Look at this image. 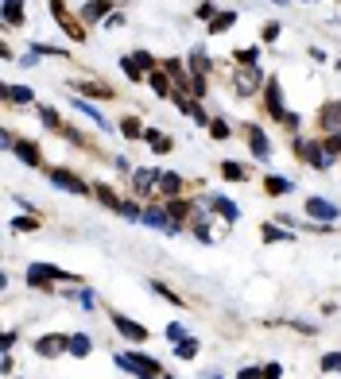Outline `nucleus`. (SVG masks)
I'll return each instance as SVG.
<instances>
[{"label": "nucleus", "instance_id": "20e7f679", "mask_svg": "<svg viewBox=\"0 0 341 379\" xmlns=\"http://www.w3.org/2000/svg\"><path fill=\"white\" fill-rule=\"evenodd\" d=\"M264 70L260 66H241L233 74V89H237V97H256V93H264Z\"/></svg>", "mask_w": 341, "mask_h": 379}, {"label": "nucleus", "instance_id": "4d7b16f0", "mask_svg": "<svg viewBox=\"0 0 341 379\" xmlns=\"http://www.w3.org/2000/svg\"><path fill=\"white\" fill-rule=\"evenodd\" d=\"M0 144H4V147H8V151H16V144H20V139H16V136H12V132H4V136H0Z\"/></svg>", "mask_w": 341, "mask_h": 379}, {"label": "nucleus", "instance_id": "e433bc0d", "mask_svg": "<svg viewBox=\"0 0 341 379\" xmlns=\"http://www.w3.org/2000/svg\"><path fill=\"white\" fill-rule=\"evenodd\" d=\"M175 356H178V360H194V356H198V340H194V337H183V340L175 344Z\"/></svg>", "mask_w": 341, "mask_h": 379}, {"label": "nucleus", "instance_id": "c85d7f7f", "mask_svg": "<svg viewBox=\"0 0 341 379\" xmlns=\"http://www.w3.org/2000/svg\"><path fill=\"white\" fill-rule=\"evenodd\" d=\"M214 70V62H210V55H205L202 47L190 50V74H210Z\"/></svg>", "mask_w": 341, "mask_h": 379}, {"label": "nucleus", "instance_id": "6e6d98bb", "mask_svg": "<svg viewBox=\"0 0 341 379\" xmlns=\"http://www.w3.org/2000/svg\"><path fill=\"white\" fill-rule=\"evenodd\" d=\"M260 376H264L260 368H241V371H237V379H260Z\"/></svg>", "mask_w": 341, "mask_h": 379}, {"label": "nucleus", "instance_id": "4468645a", "mask_svg": "<svg viewBox=\"0 0 341 379\" xmlns=\"http://www.w3.org/2000/svg\"><path fill=\"white\" fill-rule=\"evenodd\" d=\"M318 128H326V136H330V132H341V101H326V105H322Z\"/></svg>", "mask_w": 341, "mask_h": 379}, {"label": "nucleus", "instance_id": "412c9836", "mask_svg": "<svg viewBox=\"0 0 341 379\" xmlns=\"http://www.w3.org/2000/svg\"><path fill=\"white\" fill-rule=\"evenodd\" d=\"M291 190H295L291 178H283V175H268V178H264V194L283 197V194H291Z\"/></svg>", "mask_w": 341, "mask_h": 379}, {"label": "nucleus", "instance_id": "b1692460", "mask_svg": "<svg viewBox=\"0 0 341 379\" xmlns=\"http://www.w3.org/2000/svg\"><path fill=\"white\" fill-rule=\"evenodd\" d=\"M4 101L8 105H31L35 101V89L31 86H4Z\"/></svg>", "mask_w": 341, "mask_h": 379}, {"label": "nucleus", "instance_id": "f257e3e1", "mask_svg": "<svg viewBox=\"0 0 341 379\" xmlns=\"http://www.w3.org/2000/svg\"><path fill=\"white\" fill-rule=\"evenodd\" d=\"M113 364H117L120 371H128V376H136V379H163V364H159L156 356H144V352H117Z\"/></svg>", "mask_w": 341, "mask_h": 379}, {"label": "nucleus", "instance_id": "a19ab883", "mask_svg": "<svg viewBox=\"0 0 341 379\" xmlns=\"http://www.w3.org/2000/svg\"><path fill=\"white\" fill-rule=\"evenodd\" d=\"M190 93H194L198 101L210 97V86H205V74H190Z\"/></svg>", "mask_w": 341, "mask_h": 379}, {"label": "nucleus", "instance_id": "13d9d810", "mask_svg": "<svg viewBox=\"0 0 341 379\" xmlns=\"http://www.w3.org/2000/svg\"><path fill=\"white\" fill-rule=\"evenodd\" d=\"M113 166H117L120 175H132V166H128V159H125V155H120V159H113Z\"/></svg>", "mask_w": 341, "mask_h": 379}, {"label": "nucleus", "instance_id": "09e8293b", "mask_svg": "<svg viewBox=\"0 0 341 379\" xmlns=\"http://www.w3.org/2000/svg\"><path fill=\"white\" fill-rule=\"evenodd\" d=\"M194 16H198V20H205V23H210V20H214V16H217V4H210V0H202V4H198V8H194Z\"/></svg>", "mask_w": 341, "mask_h": 379}, {"label": "nucleus", "instance_id": "c756f323", "mask_svg": "<svg viewBox=\"0 0 341 379\" xmlns=\"http://www.w3.org/2000/svg\"><path fill=\"white\" fill-rule=\"evenodd\" d=\"M144 132H147V128L140 124L136 117H120V136H125V139H144Z\"/></svg>", "mask_w": 341, "mask_h": 379}, {"label": "nucleus", "instance_id": "7ed1b4c3", "mask_svg": "<svg viewBox=\"0 0 341 379\" xmlns=\"http://www.w3.org/2000/svg\"><path fill=\"white\" fill-rule=\"evenodd\" d=\"M291 147H295V155H299V163H306V166H314V171H330L333 166V159L326 155V147H322V139H302V136H295L291 139Z\"/></svg>", "mask_w": 341, "mask_h": 379}, {"label": "nucleus", "instance_id": "dca6fc26", "mask_svg": "<svg viewBox=\"0 0 341 379\" xmlns=\"http://www.w3.org/2000/svg\"><path fill=\"white\" fill-rule=\"evenodd\" d=\"M147 86H151V93H156V97H167V101L175 97V81H171V78L163 74V66L147 74Z\"/></svg>", "mask_w": 341, "mask_h": 379}, {"label": "nucleus", "instance_id": "f704fd0d", "mask_svg": "<svg viewBox=\"0 0 341 379\" xmlns=\"http://www.w3.org/2000/svg\"><path fill=\"white\" fill-rule=\"evenodd\" d=\"M74 108H78V113H86V117L93 120V124H98V128H109V120L101 117V113H98V108H93V105H89L86 97H74Z\"/></svg>", "mask_w": 341, "mask_h": 379}, {"label": "nucleus", "instance_id": "052dcab7", "mask_svg": "<svg viewBox=\"0 0 341 379\" xmlns=\"http://www.w3.org/2000/svg\"><path fill=\"white\" fill-rule=\"evenodd\" d=\"M210 379H221V376H210Z\"/></svg>", "mask_w": 341, "mask_h": 379}, {"label": "nucleus", "instance_id": "79ce46f5", "mask_svg": "<svg viewBox=\"0 0 341 379\" xmlns=\"http://www.w3.org/2000/svg\"><path fill=\"white\" fill-rule=\"evenodd\" d=\"M279 35H283V28H279V23H264V31H260V43H264V47H272V43L279 39Z\"/></svg>", "mask_w": 341, "mask_h": 379}, {"label": "nucleus", "instance_id": "473e14b6", "mask_svg": "<svg viewBox=\"0 0 341 379\" xmlns=\"http://www.w3.org/2000/svg\"><path fill=\"white\" fill-rule=\"evenodd\" d=\"M120 70H125V78H128V81H147V74L140 70V62L132 59V55H125V59H120Z\"/></svg>", "mask_w": 341, "mask_h": 379}, {"label": "nucleus", "instance_id": "5701e85b", "mask_svg": "<svg viewBox=\"0 0 341 379\" xmlns=\"http://www.w3.org/2000/svg\"><path fill=\"white\" fill-rule=\"evenodd\" d=\"M144 144L151 147V151H156V155H167V151H171V136H163V132H159V128H147L144 132Z\"/></svg>", "mask_w": 341, "mask_h": 379}, {"label": "nucleus", "instance_id": "6ab92c4d", "mask_svg": "<svg viewBox=\"0 0 341 379\" xmlns=\"http://www.w3.org/2000/svg\"><path fill=\"white\" fill-rule=\"evenodd\" d=\"M93 197H98V202L105 205V209H113V213H120V205H125V197H120L117 190H113V186H105V182L93 186Z\"/></svg>", "mask_w": 341, "mask_h": 379}, {"label": "nucleus", "instance_id": "4be33fe9", "mask_svg": "<svg viewBox=\"0 0 341 379\" xmlns=\"http://www.w3.org/2000/svg\"><path fill=\"white\" fill-rule=\"evenodd\" d=\"M210 209H217V213H221L229 224H233V221H241V209H237V205L229 202L225 194H214V197H210Z\"/></svg>", "mask_w": 341, "mask_h": 379}, {"label": "nucleus", "instance_id": "58836bf2", "mask_svg": "<svg viewBox=\"0 0 341 379\" xmlns=\"http://www.w3.org/2000/svg\"><path fill=\"white\" fill-rule=\"evenodd\" d=\"M233 59L241 62V66H256V62H260V47H241Z\"/></svg>", "mask_w": 341, "mask_h": 379}, {"label": "nucleus", "instance_id": "bb28decb", "mask_svg": "<svg viewBox=\"0 0 341 379\" xmlns=\"http://www.w3.org/2000/svg\"><path fill=\"white\" fill-rule=\"evenodd\" d=\"M221 178H225V182H244V178H248V166H241L237 159H225V163H221Z\"/></svg>", "mask_w": 341, "mask_h": 379}, {"label": "nucleus", "instance_id": "2eb2a0df", "mask_svg": "<svg viewBox=\"0 0 341 379\" xmlns=\"http://www.w3.org/2000/svg\"><path fill=\"white\" fill-rule=\"evenodd\" d=\"M140 224H147V229H159V233H167V229H171V213H167V209H159V205H144V221Z\"/></svg>", "mask_w": 341, "mask_h": 379}, {"label": "nucleus", "instance_id": "49530a36", "mask_svg": "<svg viewBox=\"0 0 341 379\" xmlns=\"http://www.w3.org/2000/svg\"><path fill=\"white\" fill-rule=\"evenodd\" d=\"M279 124L287 128V132H291V136H299V128H302V117H299V113H283V117H279Z\"/></svg>", "mask_w": 341, "mask_h": 379}, {"label": "nucleus", "instance_id": "1a4fd4ad", "mask_svg": "<svg viewBox=\"0 0 341 379\" xmlns=\"http://www.w3.org/2000/svg\"><path fill=\"white\" fill-rule=\"evenodd\" d=\"M113 329H117L125 340H132V344H144V340L151 337V329L140 325V321H132L128 313H113Z\"/></svg>", "mask_w": 341, "mask_h": 379}, {"label": "nucleus", "instance_id": "ddd939ff", "mask_svg": "<svg viewBox=\"0 0 341 379\" xmlns=\"http://www.w3.org/2000/svg\"><path fill=\"white\" fill-rule=\"evenodd\" d=\"M244 139H248L252 159H268V155H272V139H268V132H264L260 124H244Z\"/></svg>", "mask_w": 341, "mask_h": 379}, {"label": "nucleus", "instance_id": "cd10ccee", "mask_svg": "<svg viewBox=\"0 0 341 379\" xmlns=\"http://www.w3.org/2000/svg\"><path fill=\"white\" fill-rule=\"evenodd\" d=\"M89 352H93V340H89L86 333H74V337H70V356H78V360H86Z\"/></svg>", "mask_w": 341, "mask_h": 379}, {"label": "nucleus", "instance_id": "0eeeda50", "mask_svg": "<svg viewBox=\"0 0 341 379\" xmlns=\"http://www.w3.org/2000/svg\"><path fill=\"white\" fill-rule=\"evenodd\" d=\"M159 182H163L159 166H136L132 171V194L136 197H151V190H159Z\"/></svg>", "mask_w": 341, "mask_h": 379}, {"label": "nucleus", "instance_id": "c03bdc74", "mask_svg": "<svg viewBox=\"0 0 341 379\" xmlns=\"http://www.w3.org/2000/svg\"><path fill=\"white\" fill-rule=\"evenodd\" d=\"M132 59L140 62V70H144V74H151V70H159V62L151 59V55H147V50H132Z\"/></svg>", "mask_w": 341, "mask_h": 379}, {"label": "nucleus", "instance_id": "c9c22d12", "mask_svg": "<svg viewBox=\"0 0 341 379\" xmlns=\"http://www.w3.org/2000/svg\"><path fill=\"white\" fill-rule=\"evenodd\" d=\"M260 236H264V244H275V240H291V233H287V229H283V224H264L260 229Z\"/></svg>", "mask_w": 341, "mask_h": 379}, {"label": "nucleus", "instance_id": "a211bd4d", "mask_svg": "<svg viewBox=\"0 0 341 379\" xmlns=\"http://www.w3.org/2000/svg\"><path fill=\"white\" fill-rule=\"evenodd\" d=\"M163 209L171 213V221H175V224H183V229H186V221H190V213H194L186 197H167V205H163Z\"/></svg>", "mask_w": 341, "mask_h": 379}, {"label": "nucleus", "instance_id": "3c124183", "mask_svg": "<svg viewBox=\"0 0 341 379\" xmlns=\"http://www.w3.org/2000/svg\"><path fill=\"white\" fill-rule=\"evenodd\" d=\"M74 298H78L82 306H86V310H93V306H98V294H93V291H86V286H82V291H74Z\"/></svg>", "mask_w": 341, "mask_h": 379}, {"label": "nucleus", "instance_id": "8fccbe9b", "mask_svg": "<svg viewBox=\"0 0 341 379\" xmlns=\"http://www.w3.org/2000/svg\"><path fill=\"white\" fill-rule=\"evenodd\" d=\"M183 337H190V333L183 329V321H171V325H167V340H171V344H178Z\"/></svg>", "mask_w": 341, "mask_h": 379}, {"label": "nucleus", "instance_id": "f3484780", "mask_svg": "<svg viewBox=\"0 0 341 379\" xmlns=\"http://www.w3.org/2000/svg\"><path fill=\"white\" fill-rule=\"evenodd\" d=\"M16 159L28 163V166H43V151H39L35 139H20V144H16Z\"/></svg>", "mask_w": 341, "mask_h": 379}, {"label": "nucleus", "instance_id": "a878e982", "mask_svg": "<svg viewBox=\"0 0 341 379\" xmlns=\"http://www.w3.org/2000/svg\"><path fill=\"white\" fill-rule=\"evenodd\" d=\"M237 23V12L233 8H225V12H217L214 20H210V35H225V31Z\"/></svg>", "mask_w": 341, "mask_h": 379}, {"label": "nucleus", "instance_id": "2f4dec72", "mask_svg": "<svg viewBox=\"0 0 341 379\" xmlns=\"http://www.w3.org/2000/svg\"><path fill=\"white\" fill-rule=\"evenodd\" d=\"M190 221H194L190 229H194V236H198V240H202V244H214V229L205 224L210 217H205V213H198V217H190Z\"/></svg>", "mask_w": 341, "mask_h": 379}, {"label": "nucleus", "instance_id": "6e6552de", "mask_svg": "<svg viewBox=\"0 0 341 379\" xmlns=\"http://www.w3.org/2000/svg\"><path fill=\"white\" fill-rule=\"evenodd\" d=\"M260 101H264V113H268V117H275V120L287 113V105H283V86H279V78H268V81H264Z\"/></svg>", "mask_w": 341, "mask_h": 379}, {"label": "nucleus", "instance_id": "9d476101", "mask_svg": "<svg viewBox=\"0 0 341 379\" xmlns=\"http://www.w3.org/2000/svg\"><path fill=\"white\" fill-rule=\"evenodd\" d=\"M306 217L311 221H322V224H333V221H341V209L333 202H326V197H306Z\"/></svg>", "mask_w": 341, "mask_h": 379}, {"label": "nucleus", "instance_id": "7c9ffc66", "mask_svg": "<svg viewBox=\"0 0 341 379\" xmlns=\"http://www.w3.org/2000/svg\"><path fill=\"white\" fill-rule=\"evenodd\" d=\"M39 120L50 128V132H55V136H59L62 128H66V124H62V117H59V108H50V105H43V108H39Z\"/></svg>", "mask_w": 341, "mask_h": 379}, {"label": "nucleus", "instance_id": "de8ad7c7", "mask_svg": "<svg viewBox=\"0 0 341 379\" xmlns=\"http://www.w3.org/2000/svg\"><path fill=\"white\" fill-rule=\"evenodd\" d=\"M12 229H16V233H35V229H39V221H35V217H16V221H12Z\"/></svg>", "mask_w": 341, "mask_h": 379}, {"label": "nucleus", "instance_id": "39448f33", "mask_svg": "<svg viewBox=\"0 0 341 379\" xmlns=\"http://www.w3.org/2000/svg\"><path fill=\"white\" fill-rule=\"evenodd\" d=\"M50 175V182L59 186V190H66V194H74V197H86V194H93V186H86L74 171H66V166H50L47 171Z\"/></svg>", "mask_w": 341, "mask_h": 379}, {"label": "nucleus", "instance_id": "864d4df0", "mask_svg": "<svg viewBox=\"0 0 341 379\" xmlns=\"http://www.w3.org/2000/svg\"><path fill=\"white\" fill-rule=\"evenodd\" d=\"M12 344H16V329H4V333H0V349L12 352Z\"/></svg>", "mask_w": 341, "mask_h": 379}, {"label": "nucleus", "instance_id": "72a5a7b5", "mask_svg": "<svg viewBox=\"0 0 341 379\" xmlns=\"http://www.w3.org/2000/svg\"><path fill=\"white\" fill-rule=\"evenodd\" d=\"M147 286H151V291H156L159 298H167V302H171V306H178V310H183V294H175V291H171V286H167V282L151 279V282H147Z\"/></svg>", "mask_w": 341, "mask_h": 379}, {"label": "nucleus", "instance_id": "9b49d317", "mask_svg": "<svg viewBox=\"0 0 341 379\" xmlns=\"http://www.w3.org/2000/svg\"><path fill=\"white\" fill-rule=\"evenodd\" d=\"M113 12H117V4H113V0H86V4H82V12H78V20L89 28V23H105Z\"/></svg>", "mask_w": 341, "mask_h": 379}, {"label": "nucleus", "instance_id": "bf43d9fd", "mask_svg": "<svg viewBox=\"0 0 341 379\" xmlns=\"http://www.w3.org/2000/svg\"><path fill=\"white\" fill-rule=\"evenodd\" d=\"M163 379H175V376H167V371H163Z\"/></svg>", "mask_w": 341, "mask_h": 379}, {"label": "nucleus", "instance_id": "a18cd8bd", "mask_svg": "<svg viewBox=\"0 0 341 379\" xmlns=\"http://www.w3.org/2000/svg\"><path fill=\"white\" fill-rule=\"evenodd\" d=\"M322 371H326V376L341 371V352H326V356H322Z\"/></svg>", "mask_w": 341, "mask_h": 379}, {"label": "nucleus", "instance_id": "4c0bfd02", "mask_svg": "<svg viewBox=\"0 0 341 379\" xmlns=\"http://www.w3.org/2000/svg\"><path fill=\"white\" fill-rule=\"evenodd\" d=\"M117 217H125V221H144V209H140L132 197H125V205H120V213Z\"/></svg>", "mask_w": 341, "mask_h": 379}, {"label": "nucleus", "instance_id": "f03ea898", "mask_svg": "<svg viewBox=\"0 0 341 379\" xmlns=\"http://www.w3.org/2000/svg\"><path fill=\"white\" fill-rule=\"evenodd\" d=\"M24 282L35 286V291H47L50 282H82L74 271H62L55 263H28V271H24Z\"/></svg>", "mask_w": 341, "mask_h": 379}, {"label": "nucleus", "instance_id": "aec40b11", "mask_svg": "<svg viewBox=\"0 0 341 379\" xmlns=\"http://www.w3.org/2000/svg\"><path fill=\"white\" fill-rule=\"evenodd\" d=\"M4 23H8V28H24V23H28L24 0H4Z\"/></svg>", "mask_w": 341, "mask_h": 379}, {"label": "nucleus", "instance_id": "f8f14e48", "mask_svg": "<svg viewBox=\"0 0 341 379\" xmlns=\"http://www.w3.org/2000/svg\"><path fill=\"white\" fill-rule=\"evenodd\" d=\"M62 352H70L66 333H47V337L35 340V356H43V360H55V356H62Z\"/></svg>", "mask_w": 341, "mask_h": 379}, {"label": "nucleus", "instance_id": "ea45409f", "mask_svg": "<svg viewBox=\"0 0 341 379\" xmlns=\"http://www.w3.org/2000/svg\"><path fill=\"white\" fill-rule=\"evenodd\" d=\"M322 147H326V155L330 159H341V132H330V136L322 139Z\"/></svg>", "mask_w": 341, "mask_h": 379}, {"label": "nucleus", "instance_id": "603ef678", "mask_svg": "<svg viewBox=\"0 0 341 379\" xmlns=\"http://www.w3.org/2000/svg\"><path fill=\"white\" fill-rule=\"evenodd\" d=\"M260 371H264L260 379H283V364H264Z\"/></svg>", "mask_w": 341, "mask_h": 379}, {"label": "nucleus", "instance_id": "5fc2aeb1", "mask_svg": "<svg viewBox=\"0 0 341 379\" xmlns=\"http://www.w3.org/2000/svg\"><path fill=\"white\" fill-rule=\"evenodd\" d=\"M105 28H125V12H113V16L105 20Z\"/></svg>", "mask_w": 341, "mask_h": 379}, {"label": "nucleus", "instance_id": "423d86ee", "mask_svg": "<svg viewBox=\"0 0 341 379\" xmlns=\"http://www.w3.org/2000/svg\"><path fill=\"white\" fill-rule=\"evenodd\" d=\"M50 16L59 20V28L66 31V35H70L74 43H86V39H89V35H86V23L74 20V16L66 12V4H62V0H50Z\"/></svg>", "mask_w": 341, "mask_h": 379}, {"label": "nucleus", "instance_id": "37998d69", "mask_svg": "<svg viewBox=\"0 0 341 379\" xmlns=\"http://www.w3.org/2000/svg\"><path fill=\"white\" fill-rule=\"evenodd\" d=\"M210 136H214V139H229V136H233V128L217 117V120H210Z\"/></svg>", "mask_w": 341, "mask_h": 379}, {"label": "nucleus", "instance_id": "393cba45", "mask_svg": "<svg viewBox=\"0 0 341 379\" xmlns=\"http://www.w3.org/2000/svg\"><path fill=\"white\" fill-rule=\"evenodd\" d=\"M159 194H163V197H183V175H175V171H163Z\"/></svg>", "mask_w": 341, "mask_h": 379}]
</instances>
